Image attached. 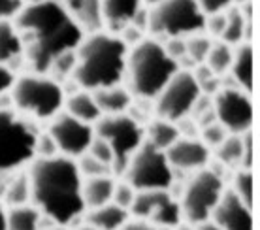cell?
Masks as SVG:
<instances>
[{
  "mask_svg": "<svg viewBox=\"0 0 260 230\" xmlns=\"http://www.w3.org/2000/svg\"><path fill=\"white\" fill-rule=\"evenodd\" d=\"M226 136H228V130L219 121H213L209 125L202 126V144L208 145V147H219L224 142Z\"/></svg>",
  "mask_w": 260,
  "mask_h": 230,
  "instance_id": "35",
  "label": "cell"
},
{
  "mask_svg": "<svg viewBox=\"0 0 260 230\" xmlns=\"http://www.w3.org/2000/svg\"><path fill=\"white\" fill-rule=\"evenodd\" d=\"M85 211H87V215H85L87 224H91L92 228L96 230H121L130 221L128 210H124L113 202Z\"/></svg>",
  "mask_w": 260,
  "mask_h": 230,
  "instance_id": "21",
  "label": "cell"
},
{
  "mask_svg": "<svg viewBox=\"0 0 260 230\" xmlns=\"http://www.w3.org/2000/svg\"><path fill=\"white\" fill-rule=\"evenodd\" d=\"M166 53H168L172 59L179 62L183 57H187V42L183 38H170L162 44Z\"/></svg>",
  "mask_w": 260,
  "mask_h": 230,
  "instance_id": "40",
  "label": "cell"
},
{
  "mask_svg": "<svg viewBox=\"0 0 260 230\" xmlns=\"http://www.w3.org/2000/svg\"><path fill=\"white\" fill-rule=\"evenodd\" d=\"M198 8H200L204 15H213V13H221L232 6V0H194Z\"/></svg>",
  "mask_w": 260,
  "mask_h": 230,
  "instance_id": "41",
  "label": "cell"
},
{
  "mask_svg": "<svg viewBox=\"0 0 260 230\" xmlns=\"http://www.w3.org/2000/svg\"><path fill=\"white\" fill-rule=\"evenodd\" d=\"M64 100L66 112L70 113L72 117L79 119V121H83L87 125H96L98 121L102 119V113L98 110L91 91H78Z\"/></svg>",
  "mask_w": 260,
  "mask_h": 230,
  "instance_id": "26",
  "label": "cell"
},
{
  "mask_svg": "<svg viewBox=\"0 0 260 230\" xmlns=\"http://www.w3.org/2000/svg\"><path fill=\"white\" fill-rule=\"evenodd\" d=\"M194 230H222V228L219 226V224H215L211 219H208V221H204V223L196 224Z\"/></svg>",
  "mask_w": 260,
  "mask_h": 230,
  "instance_id": "46",
  "label": "cell"
},
{
  "mask_svg": "<svg viewBox=\"0 0 260 230\" xmlns=\"http://www.w3.org/2000/svg\"><path fill=\"white\" fill-rule=\"evenodd\" d=\"M232 59H234V49L232 47L224 42H213L204 64L208 66L211 74H215V76H224L226 72H230Z\"/></svg>",
  "mask_w": 260,
  "mask_h": 230,
  "instance_id": "30",
  "label": "cell"
},
{
  "mask_svg": "<svg viewBox=\"0 0 260 230\" xmlns=\"http://www.w3.org/2000/svg\"><path fill=\"white\" fill-rule=\"evenodd\" d=\"M143 4H149V6H156L158 2H162V0H142Z\"/></svg>",
  "mask_w": 260,
  "mask_h": 230,
  "instance_id": "49",
  "label": "cell"
},
{
  "mask_svg": "<svg viewBox=\"0 0 260 230\" xmlns=\"http://www.w3.org/2000/svg\"><path fill=\"white\" fill-rule=\"evenodd\" d=\"M87 153H89L91 157L96 158V160H100V162L111 166V170H113V153H111L110 145L106 144L102 138L94 136L92 142H91V145H89V149H87Z\"/></svg>",
  "mask_w": 260,
  "mask_h": 230,
  "instance_id": "36",
  "label": "cell"
},
{
  "mask_svg": "<svg viewBox=\"0 0 260 230\" xmlns=\"http://www.w3.org/2000/svg\"><path fill=\"white\" fill-rule=\"evenodd\" d=\"M222 192H224L222 179L215 176L209 168L194 172L189 181L183 185L181 202H179L183 221L192 226L208 221Z\"/></svg>",
  "mask_w": 260,
  "mask_h": 230,
  "instance_id": "10",
  "label": "cell"
},
{
  "mask_svg": "<svg viewBox=\"0 0 260 230\" xmlns=\"http://www.w3.org/2000/svg\"><path fill=\"white\" fill-rule=\"evenodd\" d=\"M19 59H25L19 30L12 21H0V64H6L12 70L15 60Z\"/></svg>",
  "mask_w": 260,
  "mask_h": 230,
  "instance_id": "23",
  "label": "cell"
},
{
  "mask_svg": "<svg viewBox=\"0 0 260 230\" xmlns=\"http://www.w3.org/2000/svg\"><path fill=\"white\" fill-rule=\"evenodd\" d=\"M230 76L241 91H251V87H253V47L249 42L236 46L234 59H232V66H230Z\"/></svg>",
  "mask_w": 260,
  "mask_h": 230,
  "instance_id": "24",
  "label": "cell"
},
{
  "mask_svg": "<svg viewBox=\"0 0 260 230\" xmlns=\"http://www.w3.org/2000/svg\"><path fill=\"white\" fill-rule=\"evenodd\" d=\"M76 230H96V228H92L91 224H87V223H85V224H81V226H78V228H76Z\"/></svg>",
  "mask_w": 260,
  "mask_h": 230,
  "instance_id": "50",
  "label": "cell"
},
{
  "mask_svg": "<svg viewBox=\"0 0 260 230\" xmlns=\"http://www.w3.org/2000/svg\"><path fill=\"white\" fill-rule=\"evenodd\" d=\"M30 202L51 223L68 226L85 213L83 178L74 158H34L28 170Z\"/></svg>",
  "mask_w": 260,
  "mask_h": 230,
  "instance_id": "2",
  "label": "cell"
},
{
  "mask_svg": "<svg viewBox=\"0 0 260 230\" xmlns=\"http://www.w3.org/2000/svg\"><path fill=\"white\" fill-rule=\"evenodd\" d=\"M0 230H8V210L0 202Z\"/></svg>",
  "mask_w": 260,
  "mask_h": 230,
  "instance_id": "47",
  "label": "cell"
},
{
  "mask_svg": "<svg viewBox=\"0 0 260 230\" xmlns=\"http://www.w3.org/2000/svg\"><path fill=\"white\" fill-rule=\"evenodd\" d=\"M179 70L158 40H142L128 49L124 79L132 96L153 100Z\"/></svg>",
  "mask_w": 260,
  "mask_h": 230,
  "instance_id": "4",
  "label": "cell"
},
{
  "mask_svg": "<svg viewBox=\"0 0 260 230\" xmlns=\"http://www.w3.org/2000/svg\"><path fill=\"white\" fill-rule=\"evenodd\" d=\"M128 47L117 34L92 32L76 49V68L72 79L83 91H98L121 85L124 79Z\"/></svg>",
  "mask_w": 260,
  "mask_h": 230,
  "instance_id": "3",
  "label": "cell"
},
{
  "mask_svg": "<svg viewBox=\"0 0 260 230\" xmlns=\"http://www.w3.org/2000/svg\"><path fill=\"white\" fill-rule=\"evenodd\" d=\"M232 191L247 206L253 204V174L249 168H238L232 179Z\"/></svg>",
  "mask_w": 260,
  "mask_h": 230,
  "instance_id": "33",
  "label": "cell"
},
{
  "mask_svg": "<svg viewBox=\"0 0 260 230\" xmlns=\"http://www.w3.org/2000/svg\"><path fill=\"white\" fill-rule=\"evenodd\" d=\"M13 81H15L13 70H10L6 64H0V94L2 92H10Z\"/></svg>",
  "mask_w": 260,
  "mask_h": 230,
  "instance_id": "43",
  "label": "cell"
},
{
  "mask_svg": "<svg viewBox=\"0 0 260 230\" xmlns=\"http://www.w3.org/2000/svg\"><path fill=\"white\" fill-rule=\"evenodd\" d=\"M62 6L68 10L74 21L81 26V30L100 32L102 15H100V0H62Z\"/></svg>",
  "mask_w": 260,
  "mask_h": 230,
  "instance_id": "20",
  "label": "cell"
},
{
  "mask_svg": "<svg viewBox=\"0 0 260 230\" xmlns=\"http://www.w3.org/2000/svg\"><path fill=\"white\" fill-rule=\"evenodd\" d=\"M94 136L102 138L111 147L113 174H123L130 157L145 142L143 126L126 113L102 117L94 126Z\"/></svg>",
  "mask_w": 260,
  "mask_h": 230,
  "instance_id": "9",
  "label": "cell"
},
{
  "mask_svg": "<svg viewBox=\"0 0 260 230\" xmlns=\"http://www.w3.org/2000/svg\"><path fill=\"white\" fill-rule=\"evenodd\" d=\"M59 151H57V145L53 142V138L49 134H38L36 138V158H49V157H57Z\"/></svg>",
  "mask_w": 260,
  "mask_h": 230,
  "instance_id": "38",
  "label": "cell"
},
{
  "mask_svg": "<svg viewBox=\"0 0 260 230\" xmlns=\"http://www.w3.org/2000/svg\"><path fill=\"white\" fill-rule=\"evenodd\" d=\"M206 15L194 0H162L149 10V32L162 38H189L204 32Z\"/></svg>",
  "mask_w": 260,
  "mask_h": 230,
  "instance_id": "7",
  "label": "cell"
},
{
  "mask_svg": "<svg viewBox=\"0 0 260 230\" xmlns=\"http://www.w3.org/2000/svg\"><path fill=\"white\" fill-rule=\"evenodd\" d=\"M143 132H145V142L155 145L156 149H160V151H166L170 145L176 144L177 140L181 138L176 123L166 121V119H155V121H151L149 126L143 128Z\"/></svg>",
  "mask_w": 260,
  "mask_h": 230,
  "instance_id": "28",
  "label": "cell"
},
{
  "mask_svg": "<svg viewBox=\"0 0 260 230\" xmlns=\"http://www.w3.org/2000/svg\"><path fill=\"white\" fill-rule=\"evenodd\" d=\"M128 213L132 219L149 221L162 228L174 230L183 223L181 204L168 191H136Z\"/></svg>",
  "mask_w": 260,
  "mask_h": 230,
  "instance_id": "12",
  "label": "cell"
},
{
  "mask_svg": "<svg viewBox=\"0 0 260 230\" xmlns=\"http://www.w3.org/2000/svg\"><path fill=\"white\" fill-rule=\"evenodd\" d=\"M92 98L96 102L102 117H106V115H123V113H126L132 108L134 96L130 94L126 87L113 85L92 91Z\"/></svg>",
  "mask_w": 260,
  "mask_h": 230,
  "instance_id": "19",
  "label": "cell"
},
{
  "mask_svg": "<svg viewBox=\"0 0 260 230\" xmlns=\"http://www.w3.org/2000/svg\"><path fill=\"white\" fill-rule=\"evenodd\" d=\"M130 25H134L138 30H142L143 34L149 32V10L142 8V10L134 15V19H132V23H130Z\"/></svg>",
  "mask_w": 260,
  "mask_h": 230,
  "instance_id": "44",
  "label": "cell"
},
{
  "mask_svg": "<svg viewBox=\"0 0 260 230\" xmlns=\"http://www.w3.org/2000/svg\"><path fill=\"white\" fill-rule=\"evenodd\" d=\"M25 8L23 0H0V21L15 19Z\"/></svg>",
  "mask_w": 260,
  "mask_h": 230,
  "instance_id": "39",
  "label": "cell"
},
{
  "mask_svg": "<svg viewBox=\"0 0 260 230\" xmlns=\"http://www.w3.org/2000/svg\"><path fill=\"white\" fill-rule=\"evenodd\" d=\"M253 136L251 130L245 134H228L224 142L219 147H215L217 160L224 166L232 168H249L251 170V160H253Z\"/></svg>",
  "mask_w": 260,
  "mask_h": 230,
  "instance_id": "17",
  "label": "cell"
},
{
  "mask_svg": "<svg viewBox=\"0 0 260 230\" xmlns=\"http://www.w3.org/2000/svg\"><path fill=\"white\" fill-rule=\"evenodd\" d=\"M224 12H226V10H224ZM224 12L213 13V15H206V28H204V30H208V32L211 34V36H215V38H221V34H222L224 21H226Z\"/></svg>",
  "mask_w": 260,
  "mask_h": 230,
  "instance_id": "42",
  "label": "cell"
},
{
  "mask_svg": "<svg viewBox=\"0 0 260 230\" xmlns=\"http://www.w3.org/2000/svg\"><path fill=\"white\" fill-rule=\"evenodd\" d=\"M187 42V57L190 59L192 64H204L206 59H208V53L213 46V40L204 36V34H194V36H189Z\"/></svg>",
  "mask_w": 260,
  "mask_h": 230,
  "instance_id": "31",
  "label": "cell"
},
{
  "mask_svg": "<svg viewBox=\"0 0 260 230\" xmlns=\"http://www.w3.org/2000/svg\"><path fill=\"white\" fill-rule=\"evenodd\" d=\"M25 59L36 74H46L51 62L66 51L78 49L85 32L60 0H44L25 6L15 17Z\"/></svg>",
  "mask_w": 260,
  "mask_h": 230,
  "instance_id": "1",
  "label": "cell"
},
{
  "mask_svg": "<svg viewBox=\"0 0 260 230\" xmlns=\"http://www.w3.org/2000/svg\"><path fill=\"white\" fill-rule=\"evenodd\" d=\"M164 153L174 170L198 172L209 165V147L198 138H179Z\"/></svg>",
  "mask_w": 260,
  "mask_h": 230,
  "instance_id": "16",
  "label": "cell"
},
{
  "mask_svg": "<svg viewBox=\"0 0 260 230\" xmlns=\"http://www.w3.org/2000/svg\"><path fill=\"white\" fill-rule=\"evenodd\" d=\"M2 196L8 206H19L30 202V181L26 174L10 176L2 187Z\"/></svg>",
  "mask_w": 260,
  "mask_h": 230,
  "instance_id": "29",
  "label": "cell"
},
{
  "mask_svg": "<svg viewBox=\"0 0 260 230\" xmlns=\"http://www.w3.org/2000/svg\"><path fill=\"white\" fill-rule=\"evenodd\" d=\"M142 8V0H100L102 25L108 26L110 34H119Z\"/></svg>",
  "mask_w": 260,
  "mask_h": 230,
  "instance_id": "18",
  "label": "cell"
},
{
  "mask_svg": "<svg viewBox=\"0 0 260 230\" xmlns=\"http://www.w3.org/2000/svg\"><path fill=\"white\" fill-rule=\"evenodd\" d=\"M113 189H115V179L111 176L85 178L83 185H81L85 210H92V208L110 204L111 198H113Z\"/></svg>",
  "mask_w": 260,
  "mask_h": 230,
  "instance_id": "22",
  "label": "cell"
},
{
  "mask_svg": "<svg viewBox=\"0 0 260 230\" xmlns=\"http://www.w3.org/2000/svg\"><path fill=\"white\" fill-rule=\"evenodd\" d=\"M47 134L57 145L59 155L68 158H79L89 149L94 138V128L92 125H87L83 121L72 117L68 112H59L51 119Z\"/></svg>",
  "mask_w": 260,
  "mask_h": 230,
  "instance_id": "14",
  "label": "cell"
},
{
  "mask_svg": "<svg viewBox=\"0 0 260 230\" xmlns=\"http://www.w3.org/2000/svg\"><path fill=\"white\" fill-rule=\"evenodd\" d=\"M121 230H172V228H162V226H156V224L149 223V221H142V219H132Z\"/></svg>",
  "mask_w": 260,
  "mask_h": 230,
  "instance_id": "45",
  "label": "cell"
},
{
  "mask_svg": "<svg viewBox=\"0 0 260 230\" xmlns=\"http://www.w3.org/2000/svg\"><path fill=\"white\" fill-rule=\"evenodd\" d=\"M209 219L222 230H253L251 206L245 204L232 189H224Z\"/></svg>",
  "mask_w": 260,
  "mask_h": 230,
  "instance_id": "15",
  "label": "cell"
},
{
  "mask_svg": "<svg viewBox=\"0 0 260 230\" xmlns=\"http://www.w3.org/2000/svg\"><path fill=\"white\" fill-rule=\"evenodd\" d=\"M200 96L202 91L194 74L190 70H177L155 98L156 117L177 123L179 119L190 115V110Z\"/></svg>",
  "mask_w": 260,
  "mask_h": 230,
  "instance_id": "11",
  "label": "cell"
},
{
  "mask_svg": "<svg viewBox=\"0 0 260 230\" xmlns=\"http://www.w3.org/2000/svg\"><path fill=\"white\" fill-rule=\"evenodd\" d=\"M38 134L13 110L0 112V178L19 172L36 158Z\"/></svg>",
  "mask_w": 260,
  "mask_h": 230,
  "instance_id": "6",
  "label": "cell"
},
{
  "mask_svg": "<svg viewBox=\"0 0 260 230\" xmlns=\"http://www.w3.org/2000/svg\"><path fill=\"white\" fill-rule=\"evenodd\" d=\"M44 219L47 217H44V213L32 202L10 206V210H8V230H42L46 226Z\"/></svg>",
  "mask_w": 260,
  "mask_h": 230,
  "instance_id": "25",
  "label": "cell"
},
{
  "mask_svg": "<svg viewBox=\"0 0 260 230\" xmlns=\"http://www.w3.org/2000/svg\"><path fill=\"white\" fill-rule=\"evenodd\" d=\"M134 196H136V189L130 183H126V181H124V183H115L111 202L124 208V210H130V206L134 202Z\"/></svg>",
  "mask_w": 260,
  "mask_h": 230,
  "instance_id": "37",
  "label": "cell"
},
{
  "mask_svg": "<svg viewBox=\"0 0 260 230\" xmlns=\"http://www.w3.org/2000/svg\"><path fill=\"white\" fill-rule=\"evenodd\" d=\"M76 62H78V57H76V49L74 51H66L62 53L60 57L53 60L51 66L47 72H51L49 78H53L55 81H64V79H72V74H74V68H76Z\"/></svg>",
  "mask_w": 260,
  "mask_h": 230,
  "instance_id": "32",
  "label": "cell"
},
{
  "mask_svg": "<svg viewBox=\"0 0 260 230\" xmlns=\"http://www.w3.org/2000/svg\"><path fill=\"white\" fill-rule=\"evenodd\" d=\"M232 2H238V4H249V2H251V0H232Z\"/></svg>",
  "mask_w": 260,
  "mask_h": 230,
  "instance_id": "51",
  "label": "cell"
},
{
  "mask_svg": "<svg viewBox=\"0 0 260 230\" xmlns=\"http://www.w3.org/2000/svg\"><path fill=\"white\" fill-rule=\"evenodd\" d=\"M42 230H66V226H62V224H55V223H47Z\"/></svg>",
  "mask_w": 260,
  "mask_h": 230,
  "instance_id": "48",
  "label": "cell"
},
{
  "mask_svg": "<svg viewBox=\"0 0 260 230\" xmlns=\"http://www.w3.org/2000/svg\"><path fill=\"white\" fill-rule=\"evenodd\" d=\"M179 230H194V226H192V224H189V226H185V228H179Z\"/></svg>",
  "mask_w": 260,
  "mask_h": 230,
  "instance_id": "52",
  "label": "cell"
},
{
  "mask_svg": "<svg viewBox=\"0 0 260 230\" xmlns=\"http://www.w3.org/2000/svg\"><path fill=\"white\" fill-rule=\"evenodd\" d=\"M224 28H222L221 34V42L228 44V46H240L247 40V30H249V23L251 21L243 15L241 8H228L224 12Z\"/></svg>",
  "mask_w": 260,
  "mask_h": 230,
  "instance_id": "27",
  "label": "cell"
},
{
  "mask_svg": "<svg viewBox=\"0 0 260 230\" xmlns=\"http://www.w3.org/2000/svg\"><path fill=\"white\" fill-rule=\"evenodd\" d=\"M78 165V170L81 174V178H94V176H111L113 170H111V166L104 165V162H100L96 160L94 157H91L89 153H85L79 157V162Z\"/></svg>",
  "mask_w": 260,
  "mask_h": 230,
  "instance_id": "34",
  "label": "cell"
},
{
  "mask_svg": "<svg viewBox=\"0 0 260 230\" xmlns=\"http://www.w3.org/2000/svg\"><path fill=\"white\" fill-rule=\"evenodd\" d=\"M215 119L228 130V134H245L253 126V104L245 91L238 87H221L213 100Z\"/></svg>",
  "mask_w": 260,
  "mask_h": 230,
  "instance_id": "13",
  "label": "cell"
},
{
  "mask_svg": "<svg viewBox=\"0 0 260 230\" xmlns=\"http://www.w3.org/2000/svg\"><path fill=\"white\" fill-rule=\"evenodd\" d=\"M123 174L126 183L136 191H168L174 183V168L170 166L166 153L147 142H143L130 157Z\"/></svg>",
  "mask_w": 260,
  "mask_h": 230,
  "instance_id": "8",
  "label": "cell"
},
{
  "mask_svg": "<svg viewBox=\"0 0 260 230\" xmlns=\"http://www.w3.org/2000/svg\"><path fill=\"white\" fill-rule=\"evenodd\" d=\"M13 108L34 119H53L64 106V89L46 74H25L10 89Z\"/></svg>",
  "mask_w": 260,
  "mask_h": 230,
  "instance_id": "5",
  "label": "cell"
}]
</instances>
